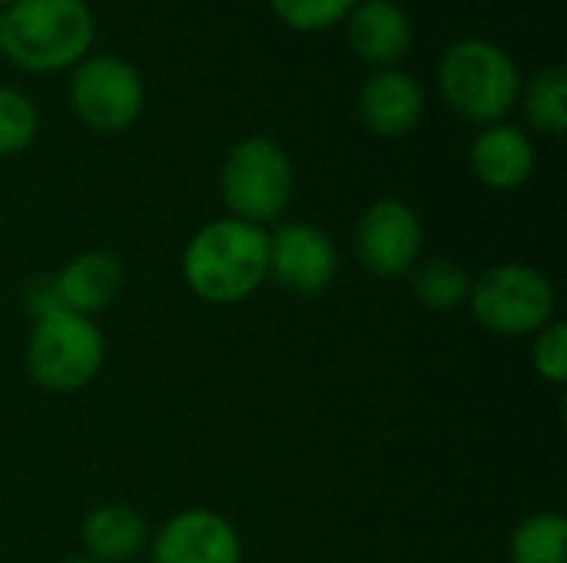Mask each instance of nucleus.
Listing matches in <instances>:
<instances>
[{"mask_svg":"<svg viewBox=\"0 0 567 563\" xmlns=\"http://www.w3.org/2000/svg\"><path fill=\"white\" fill-rule=\"evenodd\" d=\"M183 279L209 305H239L269 279V232L243 219L203 226L183 249Z\"/></svg>","mask_w":567,"mask_h":563,"instance_id":"f257e3e1","label":"nucleus"},{"mask_svg":"<svg viewBox=\"0 0 567 563\" xmlns=\"http://www.w3.org/2000/svg\"><path fill=\"white\" fill-rule=\"evenodd\" d=\"M93 33L96 23L83 0H10L0 13V50L33 73L76 66Z\"/></svg>","mask_w":567,"mask_h":563,"instance_id":"f03ea898","label":"nucleus"},{"mask_svg":"<svg viewBox=\"0 0 567 563\" xmlns=\"http://www.w3.org/2000/svg\"><path fill=\"white\" fill-rule=\"evenodd\" d=\"M439 83L449 106L482 126L502 123L522 96L515 60L498 43L478 37L458 40L445 50Z\"/></svg>","mask_w":567,"mask_h":563,"instance_id":"7ed1b4c3","label":"nucleus"},{"mask_svg":"<svg viewBox=\"0 0 567 563\" xmlns=\"http://www.w3.org/2000/svg\"><path fill=\"white\" fill-rule=\"evenodd\" d=\"M296 189V169L286 149L269 136L239 139L219 173V192L233 219L266 226L279 219Z\"/></svg>","mask_w":567,"mask_h":563,"instance_id":"20e7f679","label":"nucleus"},{"mask_svg":"<svg viewBox=\"0 0 567 563\" xmlns=\"http://www.w3.org/2000/svg\"><path fill=\"white\" fill-rule=\"evenodd\" d=\"M468 305L475 322L495 335H538L555 322V285L528 262H498L472 279Z\"/></svg>","mask_w":567,"mask_h":563,"instance_id":"39448f33","label":"nucleus"},{"mask_svg":"<svg viewBox=\"0 0 567 563\" xmlns=\"http://www.w3.org/2000/svg\"><path fill=\"white\" fill-rule=\"evenodd\" d=\"M106 358V342L96 322L76 312H56L33 322L27 338V375L43 392L70 395L86 388Z\"/></svg>","mask_w":567,"mask_h":563,"instance_id":"423d86ee","label":"nucleus"},{"mask_svg":"<svg viewBox=\"0 0 567 563\" xmlns=\"http://www.w3.org/2000/svg\"><path fill=\"white\" fill-rule=\"evenodd\" d=\"M70 103L90 129L120 133L143 110V80L120 56H83L70 76Z\"/></svg>","mask_w":567,"mask_h":563,"instance_id":"0eeeda50","label":"nucleus"},{"mask_svg":"<svg viewBox=\"0 0 567 563\" xmlns=\"http://www.w3.org/2000/svg\"><path fill=\"white\" fill-rule=\"evenodd\" d=\"M422 222L415 209L402 199L372 202L355 226V252L365 272L375 279H402L419 265Z\"/></svg>","mask_w":567,"mask_h":563,"instance_id":"6e6552de","label":"nucleus"},{"mask_svg":"<svg viewBox=\"0 0 567 563\" xmlns=\"http://www.w3.org/2000/svg\"><path fill=\"white\" fill-rule=\"evenodd\" d=\"M339 275V252L329 232L309 222H286L269 236V279L302 299L322 295Z\"/></svg>","mask_w":567,"mask_h":563,"instance_id":"1a4fd4ad","label":"nucleus"},{"mask_svg":"<svg viewBox=\"0 0 567 563\" xmlns=\"http://www.w3.org/2000/svg\"><path fill=\"white\" fill-rule=\"evenodd\" d=\"M153 563H243V541L223 514L189 508L153 538Z\"/></svg>","mask_w":567,"mask_h":563,"instance_id":"9d476101","label":"nucleus"},{"mask_svg":"<svg viewBox=\"0 0 567 563\" xmlns=\"http://www.w3.org/2000/svg\"><path fill=\"white\" fill-rule=\"evenodd\" d=\"M425 93L405 70H375L359 90V119L375 136H405L422 123Z\"/></svg>","mask_w":567,"mask_h":563,"instance_id":"9b49d317","label":"nucleus"},{"mask_svg":"<svg viewBox=\"0 0 567 563\" xmlns=\"http://www.w3.org/2000/svg\"><path fill=\"white\" fill-rule=\"evenodd\" d=\"M472 173L478 176L482 186L495 189V192H512L522 189L532 173H535V143L508 123H492L485 126L475 143H472Z\"/></svg>","mask_w":567,"mask_h":563,"instance_id":"f8f14e48","label":"nucleus"},{"mask_svg":"<svg viewBox=\"0 0 567 563\" xmlns=\"http://www.w3.org/2000/svg\"><path fill=\"white\" fill-rule=\"evenodd\" d=\"M53 275H56L63 309L86 315V319L110 309L123 292V262L110 252H100V249L76 252Z\"/></svg>","mask_w":567,"mask_h":563,"instance_id":"ddd939ff","label":"nucleus"},{"mask_svg":"<svg viewBox=\"0 0 567 563\" xmlns=\"http://www.w3.org/2000/svg\"><path fill=\"white\" fill-rule=\"evenodd\" d=\"M349 20V46L375 66L399 63L412 46V20L395 0L355 3Z\"/></svg>","mask_w":567,"mask_h":563,"instance_id":"4468645a","label":"nucleus"},{"mask_svg":"<svg viewBox=\"0 0 567 563\" xmlns=\"http://www.w3.org/2000/svg\"><path fill=\"white\" fill-rule=\"evenodd\" d=\"M80 541L93 561L126 563L146 548L150 528L146 518L130 504H96L80 524Z\"/></svg>","mask_w":567,"mask_h":563,"instance_id":"2eb2a0df","label":"nucleus"},{"mask_svg":"<svg viewBox=\"0 0 567 563\" xmlns=\"http://www.w3.org/2000/svg\"><path fill=\"white\" fill-rule=\"evenodd\" d=\"M412 292L432 312H455V309L468 305L472 275L465 272L462 262H455L449 256H432L412 269Z\"/></svg>","mask_w":567,"mask_h":563,"instance_id":"dca6fc26","label":"nucleus"},{"mask_svg":"<svg viewBox=\"0 0 567 563\" xmlns=\"http://www.w3.org/2000/svg\"><path fill=\"white\" fill-rule=\"evenodd\" d=\"M512 563H567V521L558 511L525 518L508 544Z\"/></svg>","mask_w":567,"mask_h":563,"instance_id":"f3484780","label":"nucleus"},{"mask_svg":"<svg viewBox=\"0 0 567 563\" xmlns=\"http://www.w3.org/2000/svg\"><path fill=\"white\" fill-rule=\"evenodd\" d=\"M522 103H525V116L532 119L535 129L542 133H551V136H561L567 129V73L565 66H545L538 70L525 93H522Z\"/></svg>","mask_w":567,"mask_h":563,"instance_id":"a211bd4d","label":"nucleus"},{"mask_svg":"<svg viewBox=\"0 0 567 563\" xmlns=\"http://www.w3.org/2000/svg\"><path fill=\"white\" fill-rule=\"evenodd\" d=\"M40 129L37 106L10 86H0V156H17L23 153Z\"/></svg>","mask_w":567,"mask_h":563,"instance_id":"6ab92c4d","label":"nucleus"},{"mask_svg":"<svg viewBox=\"0 0 567 563\" xmlns=\"http://www.w3.org/2000/svg\"><path fill=\"white\" fill-rule=\"evenodd\" d=\"M276 17L296 30H326L352 13L359 0H269Z\"/></svg>","mask_w":567,"mask_h":563,"instance_id":"aec40b11","label":"nucleus"},{"mask_svg":"<svg viewBox=\"0 0 567 563\" xmlns=\"http://www.w3.org/2000/svg\"><path fill=\"white\" fill-rule=\"evenodd\" d=\"M532 365L535 372L551 382V385H565L567 382V329L565 322H551L535 335L532 345Z\"/></svg>","mask_w":567,"mask_h":563,"instance_id":"412c9836","label":"nucleus"},{"mask_svg":"<svg viewBox=\"0 0 567 563\" xmlns=\"http://www.w3.org/2000/svg\"><path fill=\"white\" fill-rule=\"evenodd\" d=\"M23 309L33 322L47 319V315H56V312H66L63 309V299H60V289H56V275H33L23 289Z\"/></svg>","mask_w":567,"mask_h":563,"instance_id":"4be33fe9","label":"nucleus"},{"mask_svg":"<svg viewBox=\"0 0 567 563\" xmlns=\"http://www.w3.org/2000/svg\"><path fill=\"white\" fill-rule=\"evenodd\" d=\"M60 563H100V561H93V557H86V554H73V557H66V561H60Z\"/></svg>","mask_w":567,"mask_h":563,"instance_id":"5701e85b","label":"nucleus"},{"mask_svg":"<svg viewBox=\"0 0 567 563\" xmlns=\"http://www.w3.org/2000/svg\"><path fill=\"white\" fill-rule=\"evenodd\" d=\"M0 3H10V0H0Z\"/></svg>","mask_w":567,"mask_h":563,"instance_id":"b1692460","label":"nucleus"}]
</instances>
